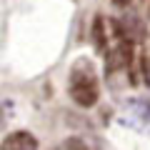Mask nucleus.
Wrapping results in <instances>:
<instances>
[{
    "instance_id": "obj_1",
    "label": "nucleus",
    "mask_w": 150,
    "mask_h": 150,
    "mask_svg": "<svg viewBox=\"0 0 150 150\" xmlns=\"http://www.w3.org/2000/svg\"><path fill=\"white\" fill-rule=\"evenodd\" d=\"M70 95L80 108H93L98 103V73L88 60L75 63L73 73H70Z\"/></svg>"
},
{
    "instance_id": "obj_2",
    "label": "nucleus",
    "mask_w": 150,
    "mask_h": 150,
    "mask_svg": "<svg viewBox=\"0 0 150 150\" xmlns=\"http://www.w3.org/2000/svg\"><path fill=\"white\" fill-rule=\"evenodd\" d=\"M0 150H38V140L28 130H15V133L5 135Z\"/></svg>"
},
{
    "instance_id": "obj_3",
    "label": "nucleus",
    "mask_w": 150,
    "mask_h": 150,
    "mask_svg": "<svg viewBox=\"0 0 150 150\" xmlns=\"http://www.w3.org/2000/svg\"><path fill=\"white\" fill-rule=\"evenodd\" d=\"M93 40H95V50L105 53L108 50V33H105V20L100 15L93 20Z\"/></svg>"
},
{
    "instance_id": "obj_4",
    "label": "nucleus",
    "mask_w": 150,
    "mask_h": 150,
    "mask_svg": "<svg viewBox=\"0 0 150 150\" xmlns=\"http://www.w3.org/2000/svg\"><path fill=\"white\" fill-rule=\"evenodd\" d=\"M143 80L150 88V60H143Z\"/></svg>"
},
{
    "instance_id": "obj_5",
    "label": "nucleus",
    "mask_w": 150,
    "mask_h": 150,
    "mask_svg": "<svg viewBox=\"0 0 150 150\" xmlns=\"http://www.w3.org/2000/svg\"><path fill=\"white\" fill-rule=\"evenodd\" d=\"M135 0H112V5H118V8H128V5H133Z\"/></svg>"
}]
</instances>
